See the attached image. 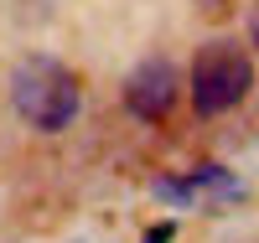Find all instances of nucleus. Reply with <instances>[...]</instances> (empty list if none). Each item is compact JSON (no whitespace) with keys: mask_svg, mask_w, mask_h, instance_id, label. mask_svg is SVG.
<instances>
[{"mask_svg":"<svg viewBox=\"0 0 259 243\" xmlns=\"http://www.w3.org/2000/svg\"><path fill=\"white\" fill-rule=\"evenodd\" d=\"M249 41L259 47V6H254V16H249Z\"/></svg>","mask_w":259,"mask_h":243,"instance_id":"obj_6","label":"nucleus"},{"mask_svg":"<svg viewBox=\"0 0 259 243\" xmlns=\"http://www.w3.org/2000/svg\"><path fill=\"white\" fill-rule=\"evenodd\" d=\"M177 93H182V78L171 68V57H145L140 68L124 78V109L135 119H145V124L166 119L171 109H177Z\"/></svg>","mask_w":259,"mask_h":243,"instance_id":"obj_3","label":"nucleus"},{"mask_svg":"<svg viewBox=\"0 0 259 243\" xmlns=\"http://www.w3.org/2000/svg\"><path fill=\"white\" fill-rule=\"evenodd\" d=\"M171 238H177V228H171V223H161L156 233H145V243H171Z\"/></svg>","mask_w":259,"mask_h":243,"instance_id":"obj_5","label":"nucleus"},{"mask_svg":"<svg viewBox=\"0 0 259 243\" xmlns=\"http://www.w3.org/2000/svg\"><path fill=\"white\" fill-rule=\"evenodd\" d=\"M11 109L36 135H62L83 109V88L57 57L36 52V57H21L11 68Z\"/></svg>","mask_w":259,"mask_h":243,"instance_id":"obj_1","label":"nucleus"},{"mask_svg":"<svg viewBox=\"0 0 259 243\" xmlns=\"http://www.w3.org/2000/svg\"><path fill=\"white\" fill-rule=\"evenodd\" d=\"M150 191H156V202H171V207H192V202L223 207V202H239L244 197V181L223 166H192L187 176H156Z\"/></svg>","mask_w":259,"mask_h":243,"instance_id":"obj_4","label":"nucleus"},{"mask_svg":"<svg viewBox=\"0 0 259 243\" xmlns=\"http://www.w3.org/2000/svg\"><path fill=\"white\" fill-rule=\"evenodd\" d=\"M254 88V62L239 41H207L192 62V109L202 119H218L239 109Z\"/></svg>","mask_w":259,"mask_h":243,"instance_id":"obj_2","label":"nucleus"}]
</instances>
